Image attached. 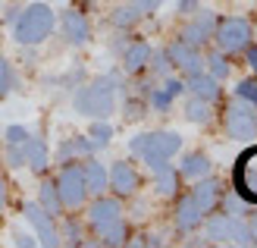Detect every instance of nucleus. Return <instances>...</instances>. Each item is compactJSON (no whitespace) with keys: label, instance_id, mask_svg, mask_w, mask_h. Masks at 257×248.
Masks as SVG:
<instances>
[{"label":"nucleus","instance_id":"4be33fe9","mask_svg":"<svg viewBox=\"0 0 257 248\" xmlns=\"http://www.w3.org/2000/svg\"><path fill=\"white\" fill-rule=\"evenodd\" d=\"M22 151H25V167H32L35 173H44L47 163H50V151H47V145H44V138L29 132V138H25Z\"/></svg>","mask_w":257,"mask_h":248},{"label":"nucleus","instance_id":"2eb2a0df","mask_svg":"<svg viewBox=\"0 0 257 248\" xmlns=\"http://www.w3.org/2000/svg\"><path fill=\"white\" fill-rule=\"evenodd\" d=\"M151 44L148 41H132L128 38V44L122 47V54H119V60H122V72L125 75H141L148 69V60H151Z\"/></svg>","mask_w":257,"mask_h":248},{"label":"nucleus","instance_id":"49530a36","mask_svg":"<svg viewBox=\"0 0 257 248\" xmlns=\"http://www.w3.org/2000/svg\"><path fill=\"white\" fill-rule=\"evenodd\" d=\"M7 201H10V192H7V179L0 176V211L7 207Z\"/></svg>","mask_w":257,"mask_h":248},{"label":"nucleus","instance_id":"7c9ffc66","mask_svg":"<svg viewBox=\"0 0 257 248\" xmlns=\"http://www.w3.org/2000/svg\"><path fill=\"white\" fill-rule=\"evenodd\" d=\"M16 72H13V63L0 54V98H10L13 91H16Z\"/></svg>","mask_w":257,"mask_h":248},{"label":"nucleus","instance_id":"7ed1b4c3","mask_svg":"<svg viewBox=\"0 0 257 248\" xmlns=\"http://www.w3.org/2000/svg\"><path fill=\"white\" fill-rule=\"evenodd\" d=\"M57 25V16L54 10H50L47 4H41V0H35V4L22 7L19 19L13 22V38H16V44L22 47H35L50 38V32H54Z\"/></svg>","mask_w":257,"mask_h":248},{"label":"nucleus","instance_id":"473e14b6","mask_svg":"<svg viewBox=\"0 0 257 248\" xmlns=\"http://www.w3.org/2000/svg\"><path fill=\"white\" fill-rule=\"evenodd\" d=\"M223 211H226V214H232V217L248 214V201H245V195H241L238 189L226 192V195H223Z\"/></svg>","mask_w":257,"mask_h":248},{"label":"nucleus","instance_id":"0eeeda50","mask_svg":"<svg viewBox=\"0 0 257 248\" xmlns=\"http://www.w3.org/2000/svg\"><path fill=\"white\" fill-rule=\"evenodd\" d=\"M216 47L223 50V54L229 57H235V54H245V47L251 44V22L248 19H241V16H229V19H220L216 22Z\"/></svg>","mask_w":257,"mask_h":248},{"label":"nucleus","instance_id":"aec40b11","mask_svg":"<svg viewBox=\"0 0 257 248\" xmlns=\"http://www.w3.org/2000/svg\"><path fill=\"white\" fill-rule=\"evenodd\" d=\"M210 170H213V160L204 151H188L179 160V176L182 179H204V176H210Z\"/></svg>","mask_w":257,"mask_h":248},{"label":"nucleus","instance_id":"72a5a7b5","mask_svg":"<svg viewBox=\"0 0 257 248\" xmlns=\"http://www.w3.org/2000/svg\"><path fill=\"white\" fill-rule=\"evenodd\" d=\"M235 98H241V101H248V104L257 107V75H254V79H241L235 85Z\"/></svg>","mask_w":257,"mask_h":248},{"label":"nucleus","instance_id":"4c0bfd02","mask_svg":"<svg viewBox=\"0 0 257 248\" xmlns=\"http://www.w3.org/2000/svg\"><path fill=\"white\" fill-rule=\"evenodd\" d=\"M25 138H29V129H22V126L7 129V145H25Z\"/></svg>","mask_w":257,"mask_h":248},{"label":"nucleus","instance_id":"f3484780","mask_svg":"<svg viewBox=\"0 0 257 248\" xmlns=\"http://www.w3.org/2000/svg\"><path fill=\"white\" fill-rule=\"evenodd\" d=\"M185 88L191 91V95H198V98H204V101H210V104L223 98L220 79H216V75H210L207 69H201V72H195V75H185Z\"/></svg>","mask_w":257,"mask_h":248},{"label":"nucleus","instance_id":"f704fd0d","mask_svg":"<svg viewBox=\"0 0 257 248\" xmlns=\"http://www.w3.org/2000/svg\"><path fill=\"white\" fill-rule=\"evenodd\" d=\"M60 236L63 239H66L69 245H82V223H79V220H66V226H63V232H60Z\"/></svg>","mask_w":257,"mask_h":248},{"label":"nucleus","instance_id":"6ab92c4d","mask_svg":"<svg viewBox=\"0 0 257 248\" xmlns=\"http://www.w3.org/2000/svg\"><path fill=\"white\" fill-rule=\"evenodd\" d=\"M191 198L201 204V211H204V214H210L213 207H216V201L223 198V182H220V179H213V176L198 179V186L191 189Z\"/></svg>","mask_w":257,"mask_h":248},{"label":"nucleus","instance_id":"a211bd4d","mask_svg":"<svg viewBox=\"0 0 257 248\" xmlns=\"http://www.w3.org/2000/svg\"><path fill=\"white\" fill-rule=\"evenodd\" d=\"M97 151V145L88 135H75V138H63L60 148H57V163H69V160H82V157H91Z\"/></svg>","mask_w":257,"mask_h":248},{"label":"nucleus","instance_id":"423d86ee","mask_svg":"<svg viewBox=\"0 0 257 248\" xmlns=\"http://www.w3.org/2000/svg\"><path fill=\"white\" fill-rule=\"evenodd\" d=\"M57 192H60V198H63V207H69V211H82V204L88 201V182H85V170L79 160H69V163H63L60 167V173H57Z\"/></svg>","mask_w":257,"mask_h":248},{"label":"nucleus","instance_id":"79ce46f5","mask_svg":"<svg viewBox=\"0 0 257 248\" xmlns=\"http://www.w3.org/2000/svg\"><path fill=\"white\" fill-rule=\"evenodd\" d=\"M19 13H22V7H19V4H10V7L4 10V22H7V25H13V22L19 19Z\"/></svg>","mask_w":257,"mask_h":248},{"label":"nucleus","instance_id":"1a4fd4ad","mask_svg":"<svg viewBox=\"0 0 257 248\" xmlns=\"http://www.w3.org/2000/svg\"><path fill=\"white\" fill-rule=\"evenodd\" d=\"M216 13H210V10H198V13H191V16L182 22V29H179V38H182L185 44H191V47H204L213 38V32H216Z\"/></svg>","mask_w":257,"mask_h":248},{"label":"nucleus","instance_id":"f8f14e48","mask_svg":"<svg viewBox=\"0 0 257 248\" xmlns=\"http://www.w3.org/2000/svg\"><path fill=\"white\" fill-rule=\"evenodd\" d=\"M138 186H141V179L135 173V167L128 160H113V167H110V192L116 195V198H135Z\"/></svg>","mask_w":257,"mask_h":248},{"label":"nucleus","instance_id":"5701e85b","mask_svg":"<svg viewBox=\"0 0 257 248\" xmlns=\"http://www.w3.org/2000/svg\"><path fill=\"white\" fill-rule=\"evenodd\" d=\"M82 170H85L88 192H91V195H107V189H110V170L100 160H94V157H85Z\"/></svg>","mask_w":257,"mask_h":248},{"label":"nucleus","instance_id":"dca6fc26","mask_svg":"<svg viewBox=\"0 0 257 248\" xmlns=\"http://www.w3.org/2000/svg\"><path fill=\"white\" fill-rule=\"evenodd\" d=\"M204 214L201 211V204L191 198V195H182L179 198V204H176V229L179 232H191V229H198V226H204Z\"/></svg>","mask_w":257,"mask_h":248},{"label":"nucleus","instance_id":"6e6552de","mask_svg":"<svg viewBox=\"0 0 257 248\" xmlns=\"http://www.w3.org/2000/svg\"><path fill=\"white\" fill-rule=\"evenodd\" d=\"M226 132L229 138H238V141H251L257 138V107L248 101H232L226 107Z\"/></svg>","mask_w":257,"mask_h":248},{"label":"nucleus","instance_id":"c756f323","mask_svg":"<svg viewBox=\"0 0 257 248\" xmlns=\"http://www.w3.org/2000/svg\"><path fill=\"white\" fill-rule=\"evenodd\" d=\"M173 101H176V98H173L163 85H151V88H148V107H151V110H157V113H170Z\"/></svg>","mask_w":257,"mask_h":248},{"label":"nucleus","instance_id":"4468645a","mask_svg":"<svg viewBox=\"0 0 257 248\" xmlns=\"http://www.w3.org/2000/svg\"><path fill=\"white\" fill-rule=\"evenodd\" d=\"M151 173H154V189H157V195H163V198H173V195L179 192V167H173L170 160H148Z\"/></svg>","mask_w":257,"mask_h":248},{"label":"nucleus","instance_id":"a19ab883","mask_svg":"<svg viewBox=\"0 0 257 248\" xmlns=\"http://www.w3.org/2000/svg\"><path fill=\"white\" fill-rule=\"evenodd\" d=\"M176 10L182 13V16H191V13H198V10H201V0H179Z\"/></svg>","mask_w":257,"mask_h":248},{"label":"nucleus","instance_id":"2f4dec72","mask_svg":"<svg viewBox=\"0 0 257 248\" xmlns=\"http://www.w3.org/2000/svg\"><path fill=\"white\" fill-rule=\"evenodd\" d=\"M88 138H91L97 148H107L110 141H113V126L107 120H94L91 129H88Z\"/></svg>","mask_w":257,"mask_h":248},{"label":"nucleus","instance_id":"c85d7f7f","mask_svg":"<svg viewBox=\"0 0 257 248\" xmlns=\"http://www.w3.org/2000/svg\"><path fill=\"white\" fill-rule=\"evenodd\" d=\"M148 69H151V75L154 79H166V75H173V60H170V54L166 50H151V60H148Z\"/></svg>","mask_w":257,"mask_h":248},{"label":"nucleus","instance_id":"bb28decb","mask_svg":"<svg viewBox=\"0 0 257 248\" xmlns=\"http://www.w3.org/2000/svg\"><path fill=\"white\" fill-rule=\"evenodd\" d=\"M38 204H41L47 214H54V217L63 214V198H60L54 179H44V182H41V189H38Z\"/></svg>","mask_w":257,"mask_h":248},{"label":"nucleus","instance_id":"e433bc0d","mask_svg":"<svg viewBox=\"0 0 257 248\" xmlns=\"http://www.w3.org/2000/svg\"><path fill=\"white\" fill-rule=\"evenodd\" d=\"M7 163L13 170H22L25 167V151H22V145H7Z\"/></svg>","mask_w":257,"mask_h":248},{"label":"nucleus","instance_id":"de8ad7c7","mask_svg":"<svg viewBox=\"0 0 257 248\" xmlns=\"http://www.w3.org/2000/svg\"><path fill=\"white\" fill-rule=\"evenodd\" d=\"M248 229H251V242L257 245V214H251V220H248Z\"/></svg>","mask_w":257,"mask_h":248},{"label":"nucleus","instance_id":"ea45409f","mask_svg":"<svg viewBox=\"0 0 257 248\" xmlns=\"http://www.w3.org/2000/svg\"><path fill=\"white\" fill-rule=\"evenodd\" d=\"M132 4L141 10V16H151V13H157L163 0H132Z\"/></svg>","mask_w":257,"mask_h":248},{"label":"nucleus","instance_id":"20e7f679","mask_svg":"<svg viewBox=\"0 0 257 248\" xmlns=\"http://www.w3.org/2000/svg\"><path fill=\"white\" fill-rule=\"evenodd\" d=\"M128 151L141 160H170L182 151V135L173 129H157V132H141L128 141Z\"/></svg>","mask_w":257,"mask_h":248},{"label":"nucleus","instance_id":"ddd939ff","mask_svg":"<svg viewBox=\"0 0 257 248\" xmlns=\"http://www.w3.org/2000/svg\"><path fill=\"white\" fill-rule=\"evenodd\" d=\"M166 54H170L173 66L182 72V75H195V72H201V69H204V54H201V47L185 44L182 38H176V41L166 47Z\"/></svg>","mask_w":257,"mask_h":248},{"label":"nucleus","instance_id":"9b49d317","mask_svg":"<svg viewBox=\"0 0 257 248\" xmlns=\"http://www.w3.org/2000/svg\"><path fill=\"white\" fill-rule=\"evenodd\" d=\"M60 32L69 47H85L91 41V22H88L82 10H72V7L60 13Z\"/></svg>","mask_w":257,"mask_h":248},{"label":"nucleus","instance_id":"a878e982","mask_svg":"<svg viewBox=\"0 0 257 248\" xmlns=\"http://www.w3.org/2000/svg\"><path fill=\"white\" fill-rule=\"evenodd\" d=\"M148 110H151V107H148V88L135 91V95H125V101H122V113H125V120H128V123L145 120Z\"/></svg>","mask_w":257,"mask_h":248},{"label":"nucleus","instance_id":"c9c22d12","mask_svg":"<svg viewBox=\"0 0 257 248\" xmlns=\"http://www.w3.org/2000/svg\"><path fill=\"white\" fill-rule=\"evenodd\" d=\"M82 82H85V72H82L79 66H75V69H69L66 75H60V79H57V85H63V88H72V91L79 88Z\"/></svg>","mask_w":257,"mask_h":248},{"label":"nucleus","instance_id":"37998d69","mask_svg":"<svg viewBox=\"0 0 257 248\" xmlns=\"http://www.w3.org/2000/svg\"><path fill=\"white\" fill-rule=\"evenodd\" d=\"M13 242H16L19 248H35V245H38V239H32V236H25V232H16V236H13Z\"/></svg>","mask_w":257,"mask_h":248},{"label":"nucleus","instance_id":"393cba45","mask_svg":"<svg viewBox=\"0 0 257 248\" xmlns=\"http://www.w3.org/2000/svg\"><path fill=\"white\" fill-rule=\"evenodd\" d=\"M110 22H113V29H119V32H132L135 25L141 22V10L135 4H119L116 10L110 13Z\"/></svg>","mask_w":257,"mask_h":248},{"label":"nucleus","instance_id":"39448f33","mask_svg":"<svg viewBox=\"0 0 257 248\" xmlns=\"http://www.w3.org/2000/svg\"><path fill=\"white\" fill-rule=\"evenodd\" d=\"M204 236H207V242H216V245H254L248 223L241 217H232V214H213V217H207V223H204Z\"/></svg>","mask_w":257,"mask_h":248},{"label":"nucleus","instance_id":"cd10ccee","mask_svg":"<svg viewBox=\"0 0 257 248\" xmlns=\"http://www.w3.org/2000/svg\"><path fill=\"white\" fill-rule=\"evenodd\" d=\"M204 69H207L210 75H216V79L223 82L226 75L232 72V66H229V54H223L220 47H216V50H210V54L204 57Z\"/></svg>","mask_w":257,"mask_h":248},{"label":"nucleus","instance_id":"a18cd8bd","mask_svg":"<svg viewBox=\"0 0 257 248\" xmlns=\"http://www.w3.org/2000/svg\"><path fill=\"white\" fill-rule=\"evenodd\" d=\"M132 217H135V220L148 217V204H145V201H135V204H132Z\"/></svg>","mask_w":257,"mask_h":248},{"label":"nucleus","instance_id":"b1692460","mask_svg":"<svg viewBox=\"0 0 257 248\" xmlns=\"http://www.w3.org/2000/svg\"><path fill=\"white\" fill-rule=\"evenodd\" d=\"M182 110H185V120L195 123V126H207V123L213 120V104L204 101V98H198V95H191V98L185 101Z\"/></svg>","mask_w":257,"mask_h":248},{"label":"nucleus","instance_id":"c03bdc74","mask_svg":"<svg viewBox=\"0 0 257 248\" xmlns=\"http://www.w3.org/2000/svg\"><path fill=\"white\" fill-rule=\"evenodd\" d=\"M245 60H248V66H251V72L257 75V47H254V44H248V47H245Z\"/></svg>","mask_w":257,"mask_h":248},{"label":"nucleus","instance_id":"f257e3e1","mask_svg":"<svg viewBox=\"0 0 257 248\" xmlns=\"http://www.w3.org/2000/svg\"><path fill=\"white\" fill-rule=\"evenodd\" d=\"M122 82L116 72H107V75H97L88 85H79L72 95V107L75 113L82 116H91V120H107V116L116 110V101L122 95Z\"/></svg>","mask_w":257,"mask_h":248},{"label":"nucleus","instance_id":"f03ea898","mask_svg":"<svg viewBox=\"0 0 257 248\" xmlns=\"http://www.w3.org/2000/svg\"><path fill=\"white\" fill-rule=\"evenodd\" d=\"M88 226L94 229V236L100 245H125L128 242V223L122 217V204L119 198H107L97 195L88 207Z\"/></svg>","mask_w":257,"mask_h":248},{"label":"nucleus","instance_id":"9d476101","mask_svg":"<svg viewBox=\"0 0 257 248\" xmlns=\"http://www.w3.org/2000/svg\"><path fill=\"white\" fill-rule=\"evenodd\" d=\"M22 217L29 220V226L38 232V242H41V245L57 248V245L63 242L60 229H57V217H54V214H47L41 204H25V207H22Z\"/></svg>","mask_w":257,"mask_h":248},{"label":"nucleus","instance_id":"58836bf2","mask_svg":"<svg viewBox=\"0 0 257 248\" xmlns=\"http://www.w3.org/2000/svg\"><path fill=\"white\" fill-rule=\"evenodd\" d=\"M163 88L170 91L173 98H182V91H188L185 82H182V79H173V75H166V79H163Z\"/></svg>","mask_w":257,"mask_h":248},{"label":"nucleus","instance_id":"412c9836","mask_svg":"<svg viewBox=\"0 0 257 248\" xmlns=\"http://www.w3.org/2000/svg\"><path fill=\"white\" fill-rule=\"evenodd\" d=\"M238 192L245 195V198L257 201V151H248L245 157L238 163Z\"/></svg>","mask_w":257,"mask_h":248}]
</instances>
